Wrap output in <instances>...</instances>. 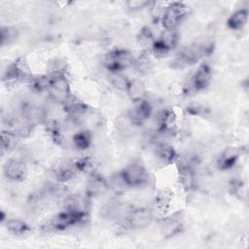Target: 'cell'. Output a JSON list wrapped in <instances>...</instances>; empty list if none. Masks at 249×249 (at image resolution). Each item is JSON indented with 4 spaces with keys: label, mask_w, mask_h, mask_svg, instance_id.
Listing matches in <instances>:
<instances>
[{
    "label": "cell",
    "mask_w": 249,
    "mask_h": 249,
    "mask_svg": "<svg viewBox=\"0 0 249 249\" xmlns=\"http://www.w3.org/2000/svg\"><path fill=\"white\" fill-rule=\"evenodd\" d=\"M33 77L34 74L32 73L28 62L24 57L19 56L8 64L3 72L2 82L8 88H11L20 83L29 84Z\"/></svg>",
    "instance_id": "cell-1"
},
{
    "label": "cell",
    "mask_w": 249,
    "mask_h": 249,
    "mask_svg": "<svg viewBox=\"0 0 249 249\" xmlns=\"http://www.w3.org/2000/svg\"><path fill=\"white\" fill-rule=\"evenodd\" d=\"M118 172L127 189L147 187L151 180L148 169L139 160H133L125 164Z\"/></svg>",
    "instance_id": "cell-2"
},
{
    "label": "cell",
    "mask_w": 249,
    "mask_h": 249,
    "mask_svg": "<svg viewBox=\"0 0 249 249\" xmlns=\"http://www.w3.org/2000/svg\"><path fill=\"white\" fill-rule=\"evenodd\" d=\"M48 74L50 75V84L47 95L52 102L62 106L73 95L70 81L66 73Z\"/></svg>",
    "instance_id": "cell-3"
},
{
    "label": "cell",
    "mask_w": 249,
    "mask_h": 249,
    "mask_svg": "<svg viewBox=\"0 0 249 249\" xmlns=\"http://www.w3.org/2000/svg\"><path fill=\"white\" fill-rule=\"evenodd\" d=\"M135 56L124 48H114L110 50L103 58V66L107 72H124L132 68Z\"/></svg>",
    "instance_id": "cell-4"
},
{
    "label": "cell",
    "mask_w": 249,
    "mask_h": 249,
    "mask_svg": "<svg viewBox=\"0 0 249 249\" xmlns=\"http://www.w3.org/2000/svg\"><path fill=\"white\" fill-rule=\"evenodd\" d=\"M190 10L182 2H171L164 7L160 19L162 29H177L189 15Z\"/></svg>",
    "instance_id": "cell-5"
},
{
    "label": "cell",
    "mask_w": 249,
    "mask_h": 249,
    "mask_svg": "<svg viewBox=\"0 0 249 249\" xmlns=\"http://www.w3.org/2000/svg\"><path fill=\"white\" fill-rule=\"evenodd\" d=\"M125 115L135 126H141L146 124L153 117L154 105L148 97L132 101L131 105L127 108Z\"/></svg>",
    "instance_id": "cell-6"
},
{
    "label": "cell",
    "mask_w": 249,
    "mask_h": 249,
    "mask_svg": "<svg viewBox=\"0 0 249 249\" xmlns=\"http://www.w3.org/2000/svg\"><path fill=\"white\" fill-rule=\"evenodd\" d=\"M155 219V213L151 207H132L124 220L122 222L129 230H142L152 224Z\"/></svg>",
    "instance_id": "cell-7"
},
{
    "label": "cell",
    "mask_w": 249,
    "mask_h": 249,
    "mask_svg": "<svg viewBox=\"0 0 249 249\" xmlns=\"http://www.w3.org/2000/svg\"><path fill=\"white\" fill-rule=\"evenodd\" d=\"M212 67L207 62L200 63L189 77L187 91L198 92L206 89L212 81Z\"/></svg>",
    "instance_id": "cell-8"
},
{
    "label": "cell",
    "mask_w": 249,
    "mask_h": 249,
    "mask_svg": "<svg viewBox=\"0 0 249 249\" xmlns=\"http://www.w3.org/2000/svg\"><path fill=\"white\" fill-rule=\"evenodd\" d=\"M3 174L11 182H22L28 174L26 162L18 158H9L3 165Z\"/></svg>",
    "instance_id": "cell-9"
},
{
    "label": "cell",
    "mask_w": 249,
    "mask_h": 249,
    "mask_svg": "<svg viewBox=\"0 0 249 249\" xmlns=\"http://www.w3.org/2000/svg\"><path fill=\"white\" fill-rule=\"evenodd\" d=\"M160 233L165 238L178 235L184 231V218L180 212L168 216H162L160 221Z\"/></svg>",
    "instance_id": "cell-10"
},
{
    "label": "cell",
    "mask_w": 249,
    "mask_h": 249,
    "mask_svg": "<svg viewBox=\"0 0 249 249\" xmlns=\"http://www.w3.org/2000/svg\"><path fill=\"white\" fill-rule=\"evenodd\" d=\"M242 151L240 147L228 146L221 151L218 155L215 164L218 170L229 171L231 170L238 162L241 157Z\"/></svg>",
    "instance_id": "cell-11"
},
{
    "label": "cell",
    "mask_w": 249,
    "mask_h": 249,
    "mask_svg": "<svg viewBox=\"0 0 249 249\" xmlns=\"http://www.w3.org/2000/svg\"><path fill=\"white\" fill-rule=\"evenodd\" d=\"M52 172L54 180L62 184L71 181L79 174V171L75 165L74 159L60 160L53 166Z\"/></svg>",
    "instance_id": "cell-12"
},
{
    "label": "cell",
    "mask_w": 249,
    "mask_h": 249,
    "mask_svg": "<svg viewBox=\"0 0 249 249\" xmlns=\"http://www.w3.org/2000/svg\"><path fill=\"white\" fill-rule=\"evenodd\" d=\"M108 190H109L108 180L105 177H103L101 174L97 173L96 171H93L89 174V177L86 183L85 194L90 199L105 194Z\"/></svg>",
    "instance_id": "cell-13"
},
{
    "label": "cell",
    "mask_w": 249,
    "mask_h": 249,
    "mask_svg": "<svg viewBox=\"0 0 249 249\" xmlns=\"http://www.w3.org/2000/svg\"><path fill=\"white\" fill-rule=\"evenodd\" d=\"M153 153L156 159L162 164L174 163L178 157L174 147L164 140H158L153 145Z\"/></svg>",
    "instance_id": "cell-14"
},
{
    "label": "cell",
    "mask_w": 249,
    "mask_h": 249,
    "mask_svg": "<svg viewBox=\"0 0 249 249\" xmlns=\"http://www.w3.org/2000/svg\"><path fill=\"white\" fill-rule=\"evenodd\" d=\"M93 145V133L89 128H80L71 136V146L78 151H86Z\"/></svg>",
    "instance_id": "cell-15"
},
{
    "label": "cell",
    "mask_w": 249,
    "mask_h": 249,
    "mask_svg": "<svg viewBox=\"0 0 249 249\" xmlns=\"http://www.w3.org/2000/svg\"><path fill=\"white\" fill-rule=\"evenodd\" d=\"M249 11L247 8H239L233 11L227 18L226 24L229 29L233 31L242 30L248 22Z\"/></svg>",
    "instance_id": "cell-16"
},
{
    "label": "cell",
    "mask_w": 249,
    "mask_h": 249,
    "mask_svg": "<svg viewBox=\"0 0 249 249\" xmlns=\"http://www.w3.org/2000/svg\"><path fill=\"white\" fill-rule=\"evenodd\" d=\"M2 224H4L8 232L16 236H23L31 231L29 224L19 218H7L2 222Z\"/></svg>",
    "instance_id": "cell-17"
},
{
    "label": "cell",
    "mask_w": 249,
    "mask_h": 249,
    "mask_svg": "<svg viewBox=\"0 0 249 249\" xmlns=\"http://www.w3.org/2000/svg\"><path fill=\"white\" fill-rule=\"evenodd\" d=\"M130 101H137L147 97L148 90L145 83L140 79H130L128 88L125 91Z\"/></svg>",
    "instance_id": "cell-18"
},
{
    "label": "cell",
    "mask_w": 249,
    "mask_h": 249,
    "mask_svg": "<svg viewBox=\"0 0 249 249\" xmlns=\"http://www.w3.org/2000/svg\"><path fill=\"white\" fill-rule=\"evenodd\" d=\"M157 40L170 53L178 47L180 35L177 29H162Z\"/></svg>",
    "instance_id": "cell-19"
},
{
    "label": "cell",
    "mask_w": 249,
    "mask_h": 249,
    "mask_svg": "<svg viewBox=\"0 0 249 249\" xmlns=\"http://www.w3.org/2000/svg\"><path fill=\"white\" fill-rule=\"evenodd\" d=\"M132 68L141 76H148L153 72V62L149 55V52L142 51L138 56L135 57Z\"/></svg>",
    "instance_id": "cell-20"
},
{
    "label": "cell",
    "mask_w": 249,
    "mask_h": 249,
    "mask_svg": "<svg viewBox=\"0 0 249 249\" xmlns=\"http://www.w3.org/2000/svg\"><path fill=\"white\" fill-rule=\"evenodd\" d=\"M171 193L168 191H160L158 193V195L154 197L153 203H152V210L155 213H159L161 216H164V213L169 208V204L171 201Z\"/></svg>",
    "instance_id": "cell-21"
},
{
    "label": "cell",
    "mask_w": 249,
    "mask_h": 249,
    "mask_svg": "<svg viewBox=\"0 0 249 249\" xmlns=\"http://www.w3.org/2000/svg\"><path fill=\"white\" fill-rule=\"evenodd\" d=\"M21 139L18 137L14 132L6 129H2L1 131V153L2 155L5 152L15 151L18 148L19 141Z\"/></svg>",
    "instance_id": "cell-22"
},
{
    "label": "cell",
    "mask_w": 249,
    "mask_h": 249,
    "mask_svg": "<svg viewBox=\"0 0 249 249\" xmlns=\"http://www.w3.org/2000/svg\"><path fill=\"white\" fill-rule=\"evenodd\" d=\"M157 38L155 37L152 29L148 26H143L136 35L137 44L143 49V51L150 52Z\"/></svg>",
    "instance_id": "cell-23"
},
{
    "label": "cell",
    "mask_w": 249,
    "mask_h": 249,
    "mask_svg": "<svg viewBox=\"0 0 249 249\" xmlns=\"http://www.w3.org/2000/svg\"><path fill=\"white\" fill-rule=\"evenodd\" d=\"M107 78L110 85L115 89L123 92L126 91L130 79H128V77L124 74V72H108Z\"/></svg>",
    "instance_id": "cell-24"
},
{
    "label": "cell",
    "mask_w": 249,
    "mask_h": 249,
    "mask_svg": "<svg viewBox=\"0 0 249 249\" xmlns=\"http://www.w3.org/2000/svg\"><path fill=\"white\" fill-rule=\"evenodd\" d=\"M18 37V30L13 26H2L0 30V39L1 45L4 46L6 44H10L14 42Z\"/></svg>",
    "instance_id": "cell-25"
},
{
    "label": "cell",
    "mask_w": 249,
    "mask_h": 249,
    "mask_svg": "<svg viewBox=\"0 0 249 249\" xmlns=\"http://www.w3.org/2000/svg\"><path fill=\"white\" fill-rule=\"evenodd\" d=\"M151 1L147 0H128L125 2V7L129 12H139L143 9L149 8Z\"/></svg>",
    "instance_id": "cell-26"
}]
</instances>
